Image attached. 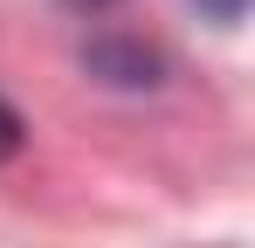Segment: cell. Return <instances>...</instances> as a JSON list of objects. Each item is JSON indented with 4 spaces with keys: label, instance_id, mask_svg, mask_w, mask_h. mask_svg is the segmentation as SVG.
<instances>
[{
    "label": "cell",
    "instance_id": "cell-1",
    "mask_svg": "<svg viewBox=\"0 0 255 248\" xmlns=\"http://www.w3.org/2000/svg\"><path fill=\"white\" fill-rule=\"evenodd\" d=\"M83 69H97L104 83H125V90H145V83H159L166 55L145 48V41H131V35H104V41L83 48Z\"/></svg>",
    "mask_w": 255,
    "mask_h": 248
},
{
    "label": "cell",
    "instance_id": "cell-2",
    "mask_svg": "<svg viewBox=\"0 0 255 248\" xmlns=\"http://www.w3.org/2000/svg\"><path fill=\"white\" fill-rule=\"evenodd\" d=\"M21 138H28V124H21V111H14V104L0 97V165L21 152Z\"/></svg>",
    "mask_w": 255,
    "mask_h": 248
},
{
    "label": "cell",
    "instance_id": "cell-3",
    "mask_svg": "<svg viewBox=\"0 0 255 248\" xmlns=\"http://www.w3.org/2000/svg\"><path fill=\"white\" fill-rule=\"evenodd\" d=\"M242 7L249 0H200V14H214V21H242Z\"/></svg>",
    "mask_w": 255,
    "mask_h": 248
},
{
    "label": "cell",
    "instance_id": "cell-4",
    "mask_svg": "<svg viewBox=\"0 0 255 248\" xmlns=\"http://www.w3.org/2000/svg\"><path fill=\"white\" fill-rule=\"evenodd\" d=\"M69 7H83V14H97V7H111V0H69Z\"/></svg>",
    "mask_w": 255,
    "mask_h": 248
}]
</instances>
